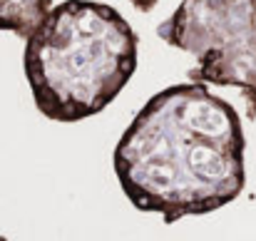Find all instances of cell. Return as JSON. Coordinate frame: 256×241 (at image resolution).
I'll return each instance as SVG.
<instances>
[{"label": "cell", "instance_id": "4", "mask_svg": "<svg viewBox=\"0 0 256 241\" xmlns=\"http://www.w3.org/2000/svg\"><path fill=\"white\" fill-rule=\"evenodd\" d=\"M52 8V0H0V30L28 40Z\"/></svg>", "mask_w": 256, "mask_h": 241}, {"label": "cell", "instance_id": "2", "mask_svg": "<svg viewBox=\"0 0 256 241\" xmlns=\"http://www.w3.org/2000/svg\"><path fill=\"white\" fill-rule=\"evenodd\" d=\"M137 62V32L120 10L97 0L58 2L22 48V72L38 112L65 124L107 110Z\"/></svg>", "mask_w": 256, "mask_h": 241}, {"label": "cell", "instance_id": "3", "mask_svg": "<svg viewBox=\"0 0 256 241\" xmlns=\"http://www.w3.org/2000/svg\"><path fill=\"white\" fill-rule=\"evenodd\" d=\"M157 35L196 60L189 82L242 90L256 117V0H182Z\"/></svg>", "mask_w": 256, "mask_h": 241}, {"label": "cell", "instance_id": "5", "mask_svg": "<svg viewBox=\"0 0 256 241\" xmlns=\"http://www.w3.org/2000/svg\"><path fill=\"white\" fill-rule=\"evenodd\" d=\"M130 2H132V8L140 10V12H152L160 0H130Z\"/></svg>", "mask_w": 256, "mask_h": 241}, {"label": "cell", "instance_id": "6", "mask_svg": "<svg viewBox=\"0 0 256 241\" xmlns=\"http://www.w3.org/2000/svg\"><path fill=\"white\" fill-rule=\"evenodd\" d=\"M0 241H8V239H2V236H0Z\"/></svg>", "mask_w": 256, "mask_h": 241}, {"label": "cell", "instance_id": "1", "mask_svg": "<svg viewBox=\"0 0 256 241\" xmlns=\"http://www.w3.org/2000/svg\"><path fill=\"white\" fill-rule=\"evenodd\" d=\"M239 112L202 82L160 90L114 144L112 166L127 202L164 224L232 204L246 184Z\"/></svg>", "mask_w": 256, "mask_h": 241}]
</instances>
